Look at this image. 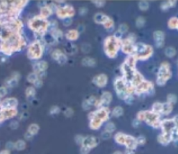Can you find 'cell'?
Instances as JSON below:
<instances>
[{
  "label": "cell",
  "instance_id": "ee69618b",
  "mask_svg": "<svg viewBox=\"0 0 178 154\" xmlns=\"http://www.w3.org/2000/svg\"><path fill=\"white\" fill-rule=\"evenodd\" d=\"M72 23V20L70 18L65 19L64 20H63V25H64V26H65V27L70 26V25H71Z\"/></svg>",
  "mask_w": 178,
  "mask_h": 154
},
{
  "label": "cell",
  "instance_id": "8d00e7d4",
  "mask_svg": "<svg viewBox=\"0 0 178 154\" xmlns=\"http://www.w3.org/2000/svg\"><path fill=\"white\" fill-rule=\"evenodd\" d=\"M93 3H94V4L95 5L96 7L98 8H102L103 7L104 5H105V1H100V0H98V1H92Z\"/></svg>",
  "mask_w": 178,
  "mask_h": 154
},
{
  "label": "cell",
  "instance_id": "e0dca14e",
  "mask_svg": "<svg viewBox=\"0 0 178 154\" xmlns=\"http://www.w3.org/2000/svg\"><path fill=\"white\" fill-rule=\"evenodd\" d=\"M53 11L51 9V7L50 6L49 4L44 6L40 8V16L42 17V18L44 19H47L48 17H50V15H52L53 13Z\"/></svg>",
  "mask_w": 178,
  "mask_h": 154
},
{
  "label": "cell",
  "instance_id": "484cf974",
  "mask_svg": "<svg viewBox=\"0 0 178 154\" xmlns=\"http://www.w3.org/2000/svg\"><path fill=\"white\" fill-rule=\"evenodd\" d=\"M166 56L168 58H173L176 55V50L173 47H168L165 50Z\"/></svg>",
  "mask_w": 178,
  "mask_h": 154
},
{
  "label": "cell",
  "instance_id": "52a82bcc",
  "mask_svg": "<svg viewBox=\"0 0 178 154\" xmlns=\"http://www.w3.org/2000/svg\"><path fill=\"white\" fill-rule=\"evenodd\" d=\"M57 17L59 19H65L67 18H71L75 14V11L73 6L69 4H65L62 7H58L56 11Z\"/></svg>",
  "mask_w": 178,
  "mask_h": 154
},
{
  "label": "cell",
  "instance_id": "9a60e30c",
  "mask_svg": "<svg viewBox=\"0 0 178 154\" xmlns=\"http://www.w3.org/2000/svg\"><path fill=\"white\" fill-rule=\"evenodd\" d=\"M20 78V74L18 72H13L12 76L11 78H9L6 81L5 83L6 85L9 87H15L18 85L19 80Z\"/></svg>",
  "mask_w": 178,
  "mask_h": 154
},
{
  "label": "cell",
  "instance_id": "f6af8a7d",
  "mask_svg": "<svg viewBox=\"0 0 178 154\" xmlns=\"http://www.w3.org/2000/svg\"><path fill=\"white\" fill-rule=\"evenodd\" d=\"M87 12H88V9L85 7H82L79 9V13L80 15H84L85 14H86Z\"/></svg>",
  "mask_w": 178,
  "mask_h": 154
},
{
  "label": "cell",
  "instance_id": "7a4b0ae2",
  "mask_svg": "<svg viewBox=\"0 0 178 154\" xmlns=\"http://www.w3.org/2000/svg\"><path fill=\"white\" fill-rule=\"evenodd\" d=\"M28 27L36 34L43 36L49 28V22L47 19L42 18L40 15H36L29 20Z\"/></svg>",
  "mask_w": 178,
  "mask_h": 154
},
{
  "label": "cell",
  "instance_id": "681fc988",
  "mask_svg": "<svg viewBox=\"0 0 178 154\" xmlns=\"http://www.w3.org/2000/svg\"><path fill=\"white\" fill-rule=\"evenodd\" d=\"M137 142L139 144H144L146 142V139H145L144 137H142V136H140L138 139H137Z\"/></svg>",
  "mask_w": 178,
  "mask_h": 154
},
{
  "label": "cell",
  "instance_id": "cb8c5ba5",
  "mask_svg": "<svg viewBox=\"0 0 178 154\" xmlns=\"http://www.w3.org/2000/svg\"><path fill=\"white\" fill-rule=\"evenodd\" d=\"M36 94V90L35 89L34 87L30 86L28 87L25 90V95L27 98H30V97H34Z\"/></svg>",
  "mask_w": 178,
  "mask_h": 154
},
{
  "label": "cell",
  "instance_id": "c3c4849f",
  "mask_svg": "<svg viewBox=\"0 0 178 154\" xmlns=\"http://www.w3.org/2000/svg\"><path fill=\"white\" fill-rule=\"evenodd\" d=\"M18 122H17L16 121H14V122H12L11 123L10 126L12 129H16V128L18 127Z\"/></svg>",
  "mask_w": 178,
  "mask_h": 154
},
{
  "label": "cell",
  "instance_id": "6f0895ef",
  "mask_svg": "<svg viewBox=\"0 0 178 154\" xmlns=\"http://www.w3.org/2000/svg\"><path fill=\"white\" fill-rule=\"evenodd\" d=\"M126 154H134V153L131 151V150H127L126 152Z\"/></svg>",
  "mask_w": 178,
  "mask_h": 154
},
{
  "label": "cell",
  "instance_id": "4dcf8cb0",
  "mask_svg": "<svg viewBox=\"0 0 178 154\" xmlns=\"http://www.w3.org/2000/svg\"><path fill=\"white\" fill-rule=\"evenodd\" d=\"M139 8L141 11H147L149 8V3L146 1H140L139 3Z\"/></svg>",
  "mask_w": 178,
  "mask_h": 154
},
{
  "label": "cell",
  "instance_id": "7402d4cb",
  "mask_svg": "<svg viewBox=\"0 0 178 154\" xmlns=\"http://www.w3.org/2000/svg\"><path fill=\"white\" fill-rule=\"evenodd\" d=\"M168 28L171 29H177V27H178V18L177 17H171V18L168 20Z\"/></svg>",
  "mask_w": 178,
  "mask_h": 154
},
{
  "label": "cell",
  "instance_id": "4fadbf2b",
  "mask_svg": "<svg viewBox=\"0 0 178 154\" xmlns=\"http://www.w3.org/2000/svg\"><path fill=\"white\" fill-rule=\"evenodd\" d=\"M93 82L95 85L99 87H105L108 83V77L105 74H100L93 78Z\"/></svg>",
  "mask_w": 178,
  "mask_h": 154
},
{
  "label": "cell",
  "instance_id": "7dc6e473",
  "mask_svg": "<svg viewBox=\"0 0 178 154\" xmlns=\"http://www.w3.org/2000/svg\"><path fill=\"white\" fill-rule=\"evenodd\" d=\"M64 114L65 115V116L67 117L72 116V115L73 114V110L71 108H67L64 112Z\"/></svg>",
  "mask_w": 178,
  "mask_h": 154
},
{
  "label": "cell",
  "instance_id": "74e56055",
  "mask_svg": "<svg viewBox=\"0 0 178 154\" xmlns=\"http://www.w3.org/2000/svg\"><path fill=\"white\" fill-rule=\"evenodd\" d=\"M106 129L107 130V132H113V130H115V126H114L113 123H109V124H108L107 126H106Z\"/></svg>",
  "mask_w": 178,
  "mask_h": 154
},
{
  "label": "cell",
  "instance_id": "277c9868",
  "mask_svg": "<svg viewBox=\"0 0 178 154\" xmlns=\"http://www.w3.org/2000/svg\"><path fill=\"white\" fill-rule=\"evenodd\" d=\"M153 52L154 50L152 46L139 42L134 44V52L133 56L136 58L137 60H146L152 56Z\"/></svg>",
  "mask_w": 178,
  "mask_h": 154
},
{
  "label": "cell",
  "instance_id": "f1b7e54d",
  "mask_svg": "<svg viewBox=\"0 0 178 154\" xmlns=\"http://www.w3.org/2000/svg\"><path fill=\"white\" fill-rule=\"evenodd\" d=\"M162 106L163 104H161V103H154L153 106H152V110L154 113H159V112H162Z\"/></svg>",
  "mask_w": 178,
  "mask_h": 154
},
{
  "label": "cell",
  "instance_id": "ab89813d",
  "mask_svg": "<svg viewBox=\"0 0 178 154\" xmlns=\"http://www.w3.org/2000/svg\"><path fill=\"white\" fill-rule=\"evenodd\" d=\"M42 85H43V82H42V79H40V78L34 83V86L36 87H38V88H40L42 86Z\"/></svg>",
  "mask_w": 178,
  "mask_h": 154
},
{
  "label": "cell",
  "instance_id": "8fae6325",
  "mask_svg": "<svg viewBox=\"0 0 178 154\" xmlns=\"http://www.w3.org/2000/svg\"><path fill=\"white\" fill-rule=\"evenodd\" d=\"M134 43L126 38L122 40L121 49L123 53L133 55L134 52Z\"/></svg>",
  "mask_w": 178,
  "mask_h": 154
},
{
  "label": "cell",
  "instance_id": "d6a6232c",
  "mask_svg": "<svg viewBox=\"0 0 178 154\" xmlns=\"http://www.w3.org/2000/svg\"><path fill=\"white\" fill-rule=\"evenodd\" d=\"M167 101H168V103H170V104H175L177 101V96L173 94H169L167 97Z\"/></svg>",
  "mask_w": 178,
  "mask_h": 154
},
{
  "label": "cell",
  "instance_id": "83f0119b",
  "mask_svg": "<svg viewBox=\"0 0 178 154\" xmlns=\"http://www.w3.org/2000/svg\"><path fill=\"white\" fill-rule=\"evenodd\" d=\"M63 54V53L61 52V50L59 49H55V50L53 51V52H52L51 56H52V58H53L54 60H57V61H58V60L59 59V58L61 57V56H62V54Z\"/></svg>",
  "mask_w": 178,
  "mask_h": 154
},
{
  "label": "cell",
  "instance_id": "d4e9b609",
  "mask_svg": "<svg viewBox=\"0 0 178 154\" xmlns=\"http://www.w3.org/2000/svg\"><path fill=\"white\" fill-rule=\"evenodd\" d=\"M39 79V76H38V74L35 73V72H31L28 74L27 77V81L31 83H34L36 82L37 80Z\"/></svg>",
  "mask_w": 178,
  "mask_h": 154
},
{
  "label": "cell",
  "instance_id": "ba28073f",
  "mask_svg": "<svg viewBox=\"0 0 178 154\" xmlns=\"http://www.w3.org/2000/svg\"><path fill=\"white\" fill-rule=\"evenodd\" d=\"M94 21L97 24L104 25V28L108 29H111L114 26V22L113 19L110 18L109 16L102 13H96L94 16Z\"/></svg>",
  "mask_w": 178,
  "mask_h": 154
},
{
  "label": "cell",
  "instance_id": "603a6c76",
  "mask_svg": "<svg viewBox=\"0 0 178 154\" xmlns=\"http://www.w3.org/2000/svg\"><path fill=\"white\" fill-rule=\"evenodd\" d=\"M26 147V142L24 140H19L16 142H15V149L17 151H22L24 150Z\"/></svg>",
  "mask_w": 178,
  "mask_h": 154
},
{
  "label": "cell",
  "instance_id": "8992f818",
  "mask_svg": "<svg viewBox=\"0 0 178 154\" xmlns=\"http://www.w3.org/2000/svg\"><path fill=\"white\" fill-rule=\"evenodd\" d=\"M44 48L39 40H36L29 44L27 49V57L30 60L40 59L43 55Z\"/></svg>",
  "mask_w": 178,
  "mask_h": 154
},
{
  "label": "cell",
  "instance_id": "f35d334b",
  "mask_svg": "<svg viewBox=\"0 0 178 154\" xmlns=\"http://www.w3.org/2000/svg\"><path fill=\"white\" fill-rule=\"evenodd\" d=\"M91 106L92 105L90 104V103L89 102L88 99H87V100H85L84 102H83V104H82V107L84 108V110H88Z\"/></svg>",
  "mask_w": 178,
  "mask_h": 154
},
{
  "label": "cell",
  "instance_id": "11a10c76",
  "mask_svg": "<svg viewBox=\"0 0 178 154\" xmlns=\"http://www.w3.org/2000/svg\"><path fill=\"white\" fill-rule=\"evenodd\" d=\"M0 154H10V152L9 150H3L0 152Z\"/></svg>",
  "mask_w": 178,
  "mask_h": 154
},
{
  "label": "cell",
  "instance_id": "44dd1931",
  "mask_svg": "<svg viewBox=\"0 0 178 154\" xmlns=\"http://www.w3.org/2000/svg\"><path fill=\"white\" fill-rule=\"evenodd\" d=\"M39 129H40V127L37 124H32L29 126L27 133H29L30 135L34 136L38 133V131H39Z\"/></svg>",
  "mask_w": 178,
  "mask_h": 154
},
{
  "label": "cell",
  "instance_id": "5bb4252c",
  "mask_svg": "<svg viewBox=\"0 0 178 154\" xmlns=\"http://www.w3.org/2000/svg\"><path fill=\"white\" fill-rule=\"evenodd\" d=\"M48 68V63L45 60H40L38 63H35L33 65V69H34V72L40 74L42 72H44Z\"/></svg>",
  "mask_w": 178,
  "mask_h": 154
},
{
  "label": "cell",
  "instance_id": "ffe728a7",
  "mask_svg": "<svg viewBox=\"0 0 178 154\" xmlns=\"http://www.w3.org/2000/svg\"><path fill=\"white\" fill-rule=\"evenodd\" d=\"M82 65L86 67H94L96 65V61L94 58L90 57L84 58L82 60Z\"/></svg>",
  "mask_w": 178,
  "mask_h": 154
},
{
  "label": "cell",
  "instance_id": "5b68a950",
  "mask_svg": "<svg viewBox=\"0 0 178 154\" xmlns=\"http://www.w3.org/2000/svg\"><path fill=\"white\" fill-rule=\"evenodd\" d=\"M172 77L171 65L168 62H164L161 64L157 74L156 83L159 86H164Z\"/></svg>",
  "mask_w": 178,
  "mask_h": 154
},
{
  "label": "cell",
  "instance_id": "9f6ffc18",
  "mask_svg": "<svg viewBox=\"0 0 178 154\" xmlns=\"http://www.w3.org/2000/svg\"><path fill=\"white\" fill-rule=\"evenodd\" d=\"M133 125L134 126H138L139 125V122L138 120H134L133 122Z\"/></svg>",
  "mask_w": 178,
  "mask_h": 154
},
{
  "label": "cell",
  "instance_id": "30bf717a",
  "mask_svg": "<svg viewBox=\"0 0 178 154\" xmlns=\"http://www.w3.org/2000/svg\"><path fill=\"white\" fill-rule=\"evenodd\" d=\"M18 105V101L15 97H9L1 101L0 107L3 109H15Z\"/></svg>",
  "mask_w": 178,
  "mask_h": 154
},
{
  "label": "cell",
  "instance_id": "d6986e66",
  "mask_svg": "<svg viewBox=\"0 0 178 154\" xmlns=\"http://www.w3.org/2000/svg\"><path fill=\"white\" fill-rule=\"evenodd\" d=\"M50 35H51L52 38L55 41H59L60 39H62V38H63V33L61 30H60L59 29H55V30L51 31Z\"/></svg>",
  "mask_w": 178,
  "mask_h": 154
},
{
  "label": "cell",
  "instance_id": "3957f363",
  "mask_svg": "<svg viewBox=\"0 0 178 154\" xmlns=\"http://www.w3.org/2000/svg\"><path fill=\"white\" fill-rule=\"evenodd\" d=\"M113 85L117 96L121 99L125 100L129 95H131L133 92H134V90L133 87L127 84L123 77L116 78Z\"/></svg>",
  "mask_w": 178,
  "mask_h": 154
},
{
  "label": "cell",
  "instance_id": "b9f144b4",
  "mask_svg": "<svg viewBox=\"0 0 178 154\" xmlns=\"http://www.w3.org/2000/svg\"><path fill=\"white\" fill-rule=\"evenodd\" d=\"M7 94V90L6 87H0V97H4Z\"/></svg>",
  "mask_w": 178,
  "mask_h": 154
},
{
  "label": "cell",
  "instance_id": "f5cc1de1",
  "mask_svg": "<svg viewBox=\"0 0 178 154\" xmlns=\"http://www.w3.org/2000/svg\"><path fill=\"white\" fill-rule=\"evenodd\" d=\"M81 136H77L76 137V138H75V140H76V141H77V143H82V142H83V140H84V139H83L82 138H80Z\"/></svg>",
  "mask_w": 178,
  "mask_h": 154
},
{
  "label": "cell",
  "instance_id": "2e32d148",
  "mask_svg": "<svg viewBox=\"0 0 178 154\" xmlns=\"http://www.w3.org/2000/svg\"><path fill=\"white\" fill-rule=\"evenodd\" d=\"M112 100V95L109 92L105 91L102 93L100 100H98V102L95 104L97 106H102L104 104H109Z\"/></svg>",
  "mask_w": 178,
  "mask_h": 154
},
{
  "label": "cell",
  "instance_id": "60d3db41",
  "mask_svg": "<svg viewBox=\"0 0 178 154\" xmlns=\"http://www.w3.org/2000/svg\"><path fill=\"white\" fill-rule=\"evenodd\" d=\"M127 38L130 41H131L132 42H134V43H135V42H136V36L134 34H133V33H131V34H129L128 35V36H127Z\"/></svg>",
  "mask_w": 178,
  "mask_h": 154
},
{
  "label": "cell",
  "instance_id": "db71d44e",
  "mask_svg": "<svg viewBox=\"0 0 178 154\" xmlns=\"http://www.w3.org/2000/svg\"><path fill=\"white\" fill-rule=\"evenodd\" d=\"M32 138H33V136L32 135H30L29 133H27V134H25V138H26L27 140H31V139H32Z\"/></svg>",
  "mask_w": 178,
  "mask_h": 154
},
{
  "label": "cell",
  "instance_id": "e575fe53",
  "mask_svg": "<svg viewBox=\"0 0 178 154\" xmlns=\"http://www.w3.org/2000/svg\"><path fill=\"white\" fill-rule=\"evenodd\" d=\"M67 56H65V54H63L61 57L59 58V59L58 60L57 62L59 63V64H60V65H64V64L67 62Z\"/></svg>",
  "mask_w": 178,
  "mask_h": 154
},
{
  "label": "cell",
  "instance_id": "7bdbcfd3",
  "mask_svg": "<svg viewBox=\"0 0 178 154\" xmlns=\"http://www.w3.org/2000/svg\"><path fill=\"white\" fill-rule=\"evenodd\" d=\"M160 7H161V9L162 11H167V10L169 9V5H168V1H165V2H163L160 6Z\"/></svg>",
  "mask_w": 178,
  "mask_h": 154
},
{
  "label": "cell",
  "instance_id": "f546056e",
  "mask_svg": "<svg viewBox=\"0 0 178 154\" xmlns=\"http://www.w3.org/2000/svg\"><path fill=\"white\" fill-rule=\"evenodd\" d=\"M145 24H146V19L144 17L140 16L136 19V26L138 28H141V27H144Z\"/></svg>",
  "mask_w": 178,
  "mask_h": 154
},
{
  "label": "cell",
  "instance_id": "9c48e42d",
  "mask_svg": "<svg viewBox=\"0 0 178 154\" xmlns=\"http://www.w3.org/2000/svg\"><path fill=\"white\" fill-rule=\"evenodd\" d=\"M154 92V84L151 81L144 80L140 85L134 88V92L136 95L144 93H152Z\"/></svg>",
  "mask_w": 178,
  "mask_h": 154
},
{
  "label": "cell",
  "instance_id": "1f68e13d",
  "mask_svg": "<svg viewBox=\"0 0 178 154\" xmlns=\"http://www.w3.org/2000/svg\"><path fill=\"white\" fill-rule=\"evenodd\" d=\"M123 109L122 107H120V106L116 107L113 111V116L115 117L121 116L123 115Z\"/></svg>",
  "mask_w": 178,
  "mask_h": 154
},
{
  "label": "cell",
  "instance_id": "7c38bea8",
  "mask_svg": "<svg viewBox=\"0 0 178 154\" xmlns=\"http://www.w3.org/2000/svg\"><path fill=\"white\" fill-rule=\"evenodd\" d=\"M153 38L155 42V46L157 48H162L165 44V34L161 31H155L153 33Z\"/></svg>",
  "mask_w": 178,
  "mask_h": 154
},
{
  "label": "cell",
  "instance_id": "d590c367",
  "mask_svg": "<svg viewBox=\"0 0 178 154\" xmlns=\"http://www.w3.org/2000/svg\"><path fill=\"white\" fill-rule=\"evenodd\" d=\"M50 114H52V115H55V114L59 113V112H60L59 107H58L57 106H52L51 109H50Z\"/></svg>",
  "mask_w": 178,
  "mask_h": 154
},
{
  "label": "cell",
  "instance_id": "f907efd6",
  "mask_svg": "<svg viewBox=\"0 0 178 154\" xmlns=\"http://www.w3.org/2000/svg\"><path fill=\"white\" fill-rule=\"evenodd\" d=\"M168 5H169L170 8H173L176 6L177 1H172V0H171V1H168Z\"/></svg>",
  "mask_w": 178,
  "mask_h": 154
},
{
  "label": "cell",
  "instance_id": "836d02e7",
  "mask_svg": "<svg viewBox=\"0 0 178 154\" xmlns=\"http://www.w3.org/2000/svg\"><path fill=\"white\" fill-rule=\"evenodd\" d=\"M129 27L126 24H121L118 27V31L120 33H121L122 34H123L124 33H126L128 31Z\"/></svg>",
  "mask_w": 178,
  "mask_h": 154
},
{
  "label": "cell",
  "instance_id": "816d5d0a",
  "mask_svg": "<svg viewBox=\"0 0 178 154\" xmlns=\"http://www.w3.org/2000/svg\"><path fill=\"white\" fill-rule=\"evenodd\" d=\"M174 122H175V127L177 128V133H178V115L176 116L175 118H174Z\"/></svg>",
  "mask_w": 178,
  "mask_h": 154
},
{
  "label": "cell",
  "instance_id": "ac0fdd59",
  "mask_svg": "<svg viewBox=\"0 0 178 154\" xmlns=\"http://www.w3.org/2000/svg\"><path fill=\"white\" fill-rule=\"evenodd\" d=\"M79 32L77 30L75 29H71L69 30L68 32L66 33L65 34V38L67 40H70V41H75L77 40L79 38Z\"/></svg>",
  "mask_w": 178,
  "mask_h": 154
},
{
  "label": "cell",
  "instance_id": "6da1fadb",
  "mask_svg": "<svg viewBox=\"0 0 178 154\" xmlns=\"http://www.w3.org/2000/svg\"><path fill=\"white\" fill-rule=\"evenodd\" d=\"M122 40L114 36H108L104 42V53L110 58H115L121 48Z\"/></svg>",
  "mask_w": 178,
  "mask_h": 154
},
{
  "label": "cell",
  "instance_id": "bcb514c9",
  "mask_svg": "<svg viewBox=\"0 0 178 154\" xmlns=\"http://www.w3.org/2000/svg\"><path fill=\"white\" fill-rule=\"evenodd\" d=\"M6 147L9 149H13L15 148V143H13L12 142H7V144L6 145Z\"/></svg>",
  "mask_w": 178,
  "mask_h": 154
},
{
  "label": "cell",
  "instance_id": "680465c9",
  "mask_svg": "<svg viewBox=\"0 0 178 154\" xmlns=\"http://www.w3.org/2000/svg\"><path fill=\"white\" fill-rule=\"evenodd\" d=\"M177 29H178V27H177Z\"/></svg>",
  "mask_w": 178,
  "mask_h": 154
},
{
  "label": "cell",
  "instance_id": "4316f807",
  "mask_svg": "<svg viewBox=\"0 0 178 154\" xmlns=\"http://www.w3.org/2000/svg\"><path fill=\"white\" fill-rule=\"evenodd\" d=\"M172 109H173V106H172V104L167 102L166 103V104H164L163 106H162L161 112H163V113L166 115H168L171 112Z\"/></svg>",
  "mask_w": 178,
  "mask_h": 154
}]
</instances>
